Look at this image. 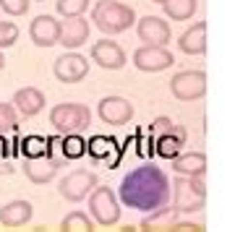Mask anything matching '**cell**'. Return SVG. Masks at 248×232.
Returning a JSON list of instances; mask_svg holds the SVG:
<instances>
[{"mask_svg": "<svg viewBox=\"0 0 248 232\" xmlns=\"http://www.w3.org/2000/svg\"><path fill=\"white\" fill-rule=\"evenodd\" d=\"M60 230H65V232H89V230H94V219H89V214H84V211L76 209L60 222Z\"/></svg>", "mask_w": 248, "mask_h": 232, "instance_id": "obj_25", "label": "cell"}, {"mask_svg": "<svg viewBox=\"0 0 248 232\" xmlns=\"http://www.w3.org/2000/svg\"><path fill=\"white\" fill-rule=\"evenodd\" d=\"M31 217H34V206L29 201H11L5 206H0V224L3 227H11V230L24 227Z\"/></svg>", "mask_w": 248, "mask_h": 232, "instance_id": "obj_19", "label": "cell"}, {"mask_svg": "<svg viewBox=\"0 0 248 232\" xmlns=\"http://www.w3.org/2000/svg\"><path fill=\"white\" fill-rule=\"evenodd\" d=\"M16 167L11 164V159H0V175H13Z\"/></svg>", "mask_w": 248, "mask_h": 232, "instance_id": "obj_32", "label": "cell"}, {"mask_svg": "<svg viewBox=\"0 0 248 232\" xmlns=\"http://www.w3.org/2000/svg\"><path fill=\"white\" fill-rule=\"evenodd\" d=\"M172 209L178 214H193L201 211L206 203V185L204 175H178L170 185Z\"/></svg>", "mask_w": 248, "mask_h": 232, "instance_id": "obj_2", "label": "cell"}, {"mask_svg": "<svg viewBox=\"0 0 248 232\" xmlns=\"http://www.w3.org/2000/svg\"><path fill=\"white\" fill-rule=\"evenodd\" d=\"M0 11H5V16H24L29 11V0H0Z\"/></svg>", "mask_w": 248, "mask_h": 232, "instance_id": "obj_30", "label": "cell"}, {"mask_svg": "<svg viewBox=\"0 0 248 232\" xmlns=\"http://www.w3.org/2000/svg\"><path fill=\"white\" fill-rule=\"evenodd\" d=\"M186 138H188V133H186L183 125H175V123H172L170 130H165V133L154 136V149H157L159 157L172 159L175 154H180V149L186 146Z\"/></svg>", "mask_w": 248, "mask_h": 232, "instance_id": "obj_18", "label": "cell"}, {"mask_svg": "<svg viewBox=\"0 0 248 232\" xmlns=\"http://www.w3.org/2000/svg\"><path fill=\"white\" fill-rule=\"evenodd\" d=\"M118 201L128 209L152 211L170 201V177L162 167L152 162L139 164L120 180Z\"/></svg>", "mask_w": 248, "mask_h": 232, "instance_id": "obj_1", "label": "cell"}, {"mask_svg": "<svg viewBox=\"0 0 248 232\" xmlns=\"http://www.w3.org/2000/svg\"><path fill=\"white\" fill-rule=\"evenodd\" d=\"M18 42V26L13 21H0V50L13 47Z\"/></svg>", "mask_w": 248, "mask_h": 232, "instance_id": "obj_29", "label": "cell"}, {"mask_svg": "<svg viewBox=\"0 0 248 232\" xmlns=\"http://www.w3.org/2000/svg\"><path fill=\"white\" fill-rule=\"evenodd\" d=\"M86 42H89V21L84 16H71V18L60 21L58 44H63L65 50H76Z\"/></svg>", "mask_w": 248, "mask_h": 232, "instance_id": "obj_12", "label": "cell"}, {"mask_svg": "<svg viewBox=\"0 0 248 232\" xmlns=\"http://www.w3.org/2000/svg\"><path fill=\"white\" fill-rule=\"evenodd\" d=\"M21 154L24 157H42V154H47V138H45V136H26V138H21Z\"/></svg>", "mask_w": 248, "mask_h": 232, "instance_id": "obj_27", "label": "cell"}, {"mask_svg": "<svg viewBox=\"0 0 248 232\" xmlns=\"http://www.w3.org/2000/svg\"><path fill=\"white\" fill-rule=\"evenodd\" d=\"M60 172V164L52 157L42 154V157H24V175L29 177L34 185H45L50 183Z\"/></svg>", "mask_w": 248, "mask_h": 232, "instance_id": "obj_16", "label": "cell"}, {"mask_svg": "<svg viewBox=\"0 0 248 232\" xmlns=\"http://www.w3.org/2000/svg\"><path fill=\"white\" fill-rule=\"evenodd\" d=\"M5 68V58H3V52H0V71Z\"/></svg>", "mask_w": 248, "mask_h": 232, "instance_id": "obj_33", "label": "cell"}, {"mask_svg": "<svg viewBox=\"0 0 248 232\" xmlns=\"http://www.w3.org/2000/svg\"><path fill=\"white\" fill-rule=\"evenodd\" d=\"M152 3H159V5H162V3H165V0H152Z\"/></svg>", "mask_w": 248, "mask_h": 232, "instance_id": "obj_34", "label": "cell"}, {"mask_svg": "<svg viewBox=\"0 0 248 232\" xmlns=\"http://www.w3.org/2000/svg\"><path fill=\"white\" fill-rule=\"evenodd\" d=\"M92 60L105 71H120L128 58H125V50L120 47L118 42H112V39H99V42L92 44Z\"/></svg>", "mask_w": 248, "mask_h": 232, "instance_id": "obj_11", "label": "cell"}, {"mask_svg": "<svg viewBox=\"0 0 248 232\" xmlns=\"http://www.w3.org/2000/svg\"><path fill=\"white\" fill-rule=\"evenodd\" d=\"M136 34L141 42L146 44H165L172 39V31H170V24L159 16H144L141 21L136 24Z\"/></svg>", "mask_w": 248, "mask_h": 232, "instance_id": "obj_15", "label": "cell"}, {"mask_svg": "<svg viewBox=\"0 0 248 232\" xmlns=\"http://www.w3.org/2000/svg\"><path fill=\"white\" fill-rule=\"evenodd\" d=\"M86 198H89V214L94 219V224H99V227H112V224L120 222V201L112 193V188L97 183Z\"/></svg>", "mask_w": 248, "mask_h": 232, "instance_id": "obj_5", "label": "cell"}, {"mask_svg": "<svg viewBox=\"0 0 248 232\" xmlns=\"http://www.w3.org/2000/svg\"><path fill=\"white\" fill-rule=\"evenodd\" d=\"M97 183L99 180H97V175L92 170L76 167L58 183V193L63 196L65 201H71V203H81L84 198L92 193V188H94Z\"/></svg>", "mask_w": 248, "mask_h": 232, "instance_id": "obj_6", "label": "cell"}, {"mask_svg": "<svg viewBox=\"0 0 248 232\" xmlns=\"http://www.w3.org/2000/svg\"><path fill=\"white\" fill-rule=\"evenodd\" d=\"M50 123L55 125L60 136L65 133H84L92 125V112L81 102H60L50 110Z\"/></svg>", "mask_w": 248, "mask_h": 232, "instance_id": "obj_4", "label": "cell"}, {"mask_svg": "<svg viewBox=\"0 0 248 232\" xmlns=\"http://www.w3.org/2000/svg\"><path fill=\"white\" fill-rule=\"evenodd\" d=\"M92 21L102 34H120V31L131 29V24L136 21V13L131 5H123L118 0H97L92 8Z\"/></svg>", "mask_w": 248, "mask_h": 232, "instance_id": "obj_3", "label": "cell"}, {"mask_svg": "<svg viewBox=\"0 0 248 232\" xmlns=\"http://www.w3.org/2000/svg\"><path fill=\"white\" fill-rule=\"evenodd\" d=\"M99 117L107 125H125L133 117V104L125 97H105L99 102Z\"/></svg>", "mask_w": 248, "mask_h": 232, "instance_id": "obj_14", "label": "cell"}, {"mask_svg": "<svg viewBox=\"0 0 248 232\" xmlns=\"http://www.w3.org/2000/svg\"><path fill=\"white\" fill-rule=\"evenodd\" d=\"M170 230H172V232H199V230H204V224H193V222H180V219H175Z\"/></svg>", "mask_w": 248, "mask_h": 232, "instance_id": "obj_31", "label": "cell"}, {"mask_svg": "<svg viewBox=\"0 0 248 232\" xmlns=\"http://www.w3.org/2000/svg\"><path fill=\"white\" fill-rule=\"evenodd\" d=\"M178 217L180 214H178L175 209L167 206V203H162V206L146 211V217L141 219V230H146V232H152V230H170L172 222H175Z\"/></svg>", "mask_w": 248, "mask_h": 232, "instance_id": "obj_22", "label": "cell"}, {"mask_svg": "<svg viewBox=\"0 0 248 232\" xmlns=\"http://www.w3.org/2000/svg\"><path fill=\"white\" fill-rule=\"evenodd\" d=\"M13 107H16V112L21 117H34L39 115V112L45 110V94L37 89V86H26V89H18L16 94H13Z\"/></svg>", "mask_w": 248, "mask_h": 232, "instance_id": "obj_17", "label": "cell"}, {"mask_svg": "<svg viewBox=\"0 0 248 232\" xmlns=\"http://www.w3.org/2000/svg\"><path fill=\"white\" fill-rule=\"evenodd\" d=\"M170 162H172V170L178 175H204L206 172V154L204 151H180Z\"/></svg>", "mask_w": 248, "mask_h": 232, "instance_id": "obj_21", "label": "cell"}, {"mask_svg": "<svg viewBox=\"0 0 248 232\" xmlns=\"http://www.w3.org/2000/svg\"><path fill=\"white\" fill-rule=\"evenodd\" d=\"M172 63H175L172 52L162 47V44H141L133 52V65L144 73H159V71L170 68Z\"/></svg>", "mask_w": 248, "mask_h": 232, "instance_id": "obj_9", "label": "cell"}, {"mask_svg": "<svg viewBox=\"0 0 248 232\" xmlns=\"http://www.w3.org/2000/svg\"><path fill=\"white\" fill-rule=\"evenodd\" d=\"M178 47L186 55H204L206 52V21H196L178 37Z\"/></svg>", "mask_w": 248, "mask_h": 232, "instance_id": "obj_20", "label": "cell"}, {"mask_svg": "<svg viewBox=\"0 0 248 232\" xmlns=\"http://www.w3.org/2000/svg\"><path fill=\"white\" fill-rule=\"evenodd\" d=\"M172 97L180 102H193L206 94V73L204 71H180L170 81Z\"/></svg>", "mask_w": 248, "mask_h": 232, "instance_id": "obj_7", "label": "cell"}, {"mask_svg": "<svg viewBox=\"0 0 248 232\" xmlns=\"http://www.w3.org/2000/svg\"><path fill=\"white\" fill-rule=\"evenodd\" d=\"M18 130V112L13 104L0 102V136H11Z\"/></svg>", "mask_w": 248, "mask_h": 232, "instance_id": "obj_26", "label": "cell"}, {"mask_svg": "<svg viewBox=\"0 0 248 232\" xmlns=\"http://www.w3.org/2000/svg\"><path fill=\"white\" fill-rule=\"evenodd\" d=\"M60 151H63L65 162L81 159V157H86V138L81 133H65V136H60Z\"/></svg>", "mask_w": 248, "mask_h": 232, "instance_id": "obj_24", "label": "cell"}, {"mask_svg": "<svg viewBox=\"0 0 248 232\" xmlns=\"http://www.w3.org/2000/svg\"><path fill=\"white\" fill-rule=\"evenodd\" d=\"M55 8L63 18L71 16H84L86 8H89V0H55Z\"/></svg>", "mask_w": 248, "mask_h": 232, "instance_id": "obj_28", "label": "cell"}, {"mask_svg": "<svg viewBox=\"0 0 248 232\" xmlns=\"http://www.w3.org/2000/svg\"><path fill=\"white\" fill-rule=\"evenodd\" d=\"M86 154L94 164H102L107 170H115L120 164V157H123V151L120 146L115 144V138L110 136H92L89 141H86Z\"/></svg>", "mask_w": 248, "mask_h": 232, "instance_id": "obj_10", "label": "cell"}, {"mask_svg": "<svg viewBox=\"0 0 248 232\" xmlns=\"http://www.w3.org/2000/svg\"><path fill=\"white\" fill-rule=\"evenodd\" d=\"M52 73L60 84H78L84 81L86 73H89V60L84 55L73 50H65L60 58H55V65H52Z\"/></svg>", "mask_w": 248, "mask_h": 232, "instance_id": "obj_8", "label": "cell"}, {"mask_svg": "<svg viewBox=\"0 0 248 232\" xmlns=\"http://www.w3.org/2000/svg\"><path fill=\"white\" fill-rule=\"evenodd\" d=\"M29 37L37 47H52V44H58L60 37V21L50 13H42L29 24Z\"/></svg>", "mask_w": 248, "mask_h": 232, "instance_id": "obj_13", "label": "cell"}, {"mask_svg": "<svg viewBox=\"0 0 248 232\" xmlns=\"http://www.w3.org/2000/svg\"><path fill=\"white\" fill-rule=\"evenodd\" d=\"M162 8H165V16L172 18V21H188L196 13L199 3L196 0H165Z\"/></svg>", "mask_w": 248, "mask_h": 232, "instance_id": "obj_23", "label": "cell"}]
</instances>
